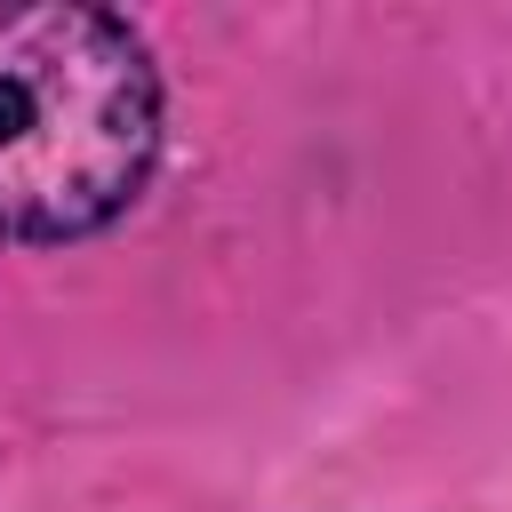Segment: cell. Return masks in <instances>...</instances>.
Masks as SVG:
<instances>
[{"mask_svg": "<svg viewBox=\"0 0 512 512\" xmlns=\"http://www.w3.org/2000/svg\"><path fill=\"white\" fill-rule=\"evenodd\" d=\"M160 168V72L128 16L88 0L0 8V240L112 232Z\"/></svg>", "mask_w": 512, "mask_h": 512, "instance_id": "1", "label": "cell"}]
</instances>
